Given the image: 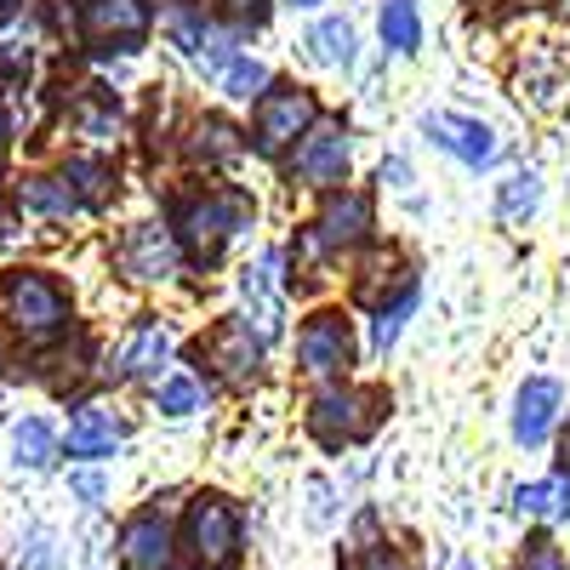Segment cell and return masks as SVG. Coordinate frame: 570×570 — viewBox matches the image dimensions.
Instances as JSON below:
<instances>
[{"instance_id": "7", "label": "cell", "mask_w": 570, "mask_h": 570, "mask_svg": "<svg viewBox=\"0 0 570 570\" xmlns=\"http://www.w3.org/2000/svg\"><path fill=\"white\" fill-rule=\"evenodd\" d=\"M348 171V131L337 120H314L303 137H297V155H292V177H303L308 188H331V183H343Z\"/></svg>"}, {"instance_id": "37", "label": "cell", "mask_w": 570, "mask_h": 570, "mask_svg": "<svg viewBox=\"0 0 570 570\" xmlns=\"http://www.w3.org/2000/svg\"><path fill=\"white\" fill-rule=\"evenodd\" d=\"M564 468H570V440H564Z\"/></svg>"}, {"instance_id": "25", "label": "cell", "mask_w": 570, "mask_h": 570, "mask_svg": "<svg viewBox=\"0 0 570 570\" xmlns=\"http://www.w3.org/2000/svg\"><path fill=\"white\" fill-rule=\"evenodd\" d=\"M155 400H160L166 416H195V411H206V389H200V376H195V371H171Z\"/></svg>"}, {"instance_id": "9", "label": "cell", "mask_w": 570, "mask_h": 570, "mask_svg": "<svg viewBox=\"0 0 570 570\" xmlns=\"http://www.w3.org/2000/svg\"><path fill=\"white\" fill-rule=\"evenodd\" d=\"M297 360L308 376H343L354 365V331L343 314H314L297 331Z\"/></svg>"}, {"instance_id": "35", "label": "cell", "mask_w": 570, "mask_h": 570, "mask_svg": "<svg viewBox=\"0 0 570 570\" xmlns=\"http://www.w3.org/2000/svg\"><path fill=\"white\" fill-rule=\"evenodd\" d=\"M285 7H297V12H308V7H320V0H285Z\"/></svg>"}, {"instance_id": "14", "label": "cell", "mask_w": 570, "mask_h": 570, "mask_svg": "<svg viewBox=\"0 0 570 570\" xmlns=\"http://www.w3.org/2000/svg\"><path fill=\"white\" fill-rule=\"evenodd\" d=\"M240 297H246V325L257 331V343L268 348L279 337V252H263L257 268H246L240 279Z\"/></svg>"}, {"instance_id": "13", "label": "cell", "mask_w": 570, "mask_h": 570, "mask_svg": "<svg viewBox=\"0 0 570 570\" xmlns=\"http://www.w3.org/2000/svg\"><path fill=\"white\" fill-rule=\"evenodd\" d=\"M120 445H126V422H120L109 405H98V400L75 405V416H69V456L104 462V456H115Z\"/></svg>"}, {"instance_id": "5", "label": "cell", "mask_w": 570, "mask_h": 570, "mask_svg": "<svg viewBox=\"0 0 570 570\" xmlns=\"http://www.w3.org/2000/svg\"><path fill=\"white\" fill-rule=\"evenodd\" d=\"M314 98L303 86H268L263 98H257V120H252V137H257V149L263 155H279V149H292V142L314 126Z\"/></svg>"}, {"instance_id": "24", "label": "cell", "mask_w": 570, "mask_h": 570, "mask_svg": "<svg viewBox=\"0 0 570 570\" xmlns=\"http://www.w3.org/2000/svg\"><path fill=\"white\" fill-rule=\"evenodd\" d=\"M63 183L75 188V200H80V206H104V195H109L115 171H109L104 160H86V155H75V160L63 166Z\"/></svg>"}, {"instance_id": "16", "label": "cell", "mask_w": 570, "mask_h": 570, "mask_svg": "<svg viewBox=\"0 0 570 570\" xmlns=\"http://www.w3.org/2000/svg\"><path fill=\"white\" fill-rule=\"evenodd\" d=\"M559 405H564V389L553 376H531L513 400V440L519 445H548L553 422H559Z\"/></svg>"}, {"instance_id": "10", "label": "cell", "mask_w": 570, "mask_h": 570, "mask_svg": "<svg viewBox=\"0 0 570 570\" xmlns=\"http://www.w3.org/2000/svg\"><path fill=\"white\" fill-rule=\"evenodd\" d=\"M166 360H171V325L166 320H137L131 337L120 343V354L109 360V383H131V376H155L160 383Z\"/></svg>"}, {"instance_id": "22", "label": "cell", "mask_w": 570, "mask_h": 570, "mask_svg": "<svg viewBox=\"0 0 570 570\" xmlns=\"http://www.w3.org/2000/svg\"><path fill=\"white\" fill-rule=\"evenodd\" d=\"M18 200H23V212H40V217H75L80 212L75 188L63 177H23Z\"/></svg>"}, {"instance_id": "32", "label": "cell", "mask_w": 570, "mask_h": 570, "mask_svg": "<svg viewBox=\"0 0 570 570\" xmlns=\"http://www.w3.org/2000/svg\"><path fill=\"white\" fill-rule=\"evenodd\" d=\"M360 570H411V559H405L400 548H371V553L360 559Z\"/></svg>"}, {"instance_id": "36", "label": "cell", "mask_w": 570, "mask_h": 570, "mask_svg": "<svg viewBox=\"0 0 570 570\" xmlns=\"http://www.w3.org/2000/svg\"><path fill=\"white\" fill-rule=\"evenodd\" d=\"M7 12H12V0H0V18H7Z\"/></svg>"}, {"instance_id": "1", "label": "cell", "mask_w": 570, "mask_h": 570, "mask_svg": "<svg viewBox=\"0 0 570 570\" xmlns=\"http://www.w3.org/2000/svg\"><path fill=\"white\" fill-rule=\"evenodd\" d=\"M246 223H252V200H246V195H223V188H212V195L188 200V206L177 212V240L195 252L200 263H217L223 246H228Z\"/></svg>"}, {"instance_id": "4", "label": "cell", "mask_w": 570, "mask_h": 570, "mask_svg": "<svg viewBox=\"0 0 570 570\" xmlns=\"http://www.w3.org/2000/svg\"><path fill=\"white\" fill-rule=\"evenodd\" d=\"M149 0H80V40L104 52H137L149 40Z\"/></svg>"}, {"instance_id": "21", "label": "cell", "mask_w": 570, "mask_h": 570, "mask_svg": "<svg viewBox=\"0 0 570 570\" xmlns=\"http://www.w3.org/2000/svg\"><path fill=\"white\" fill-rule=\"evenodd\" d=\"M308 58L325 69H348L354 63V23L348 18H325L308 29Z\"/></svg>"}, {"instance_id": "3", "label": "cell", "mask_w": 570, "mask_h": 570, "mask_svg": "<svg viewBox=\"0 0 570 570\" xmlns=\"http://www.w3.org/2000/svg\"><path fill=\"white\" fill-rule=\"evenodd\" d=\"M183 542L195 553V564L217 570L240 553V513H234L223 497H195L188 502V519H183Z\"/></svg>"}, {"instance_id": "2", "label": "cell", "mask_w": 570, "mask_h": 570, "mask_svg": "<svg viewBox=\"0 0 570 570\" xmlns=\"http://www.w3.org/2000/svg\"><path fill=\"white\" fill-rule=\"evenodd\" d=\"M7 314L23 337H52V331L69 325V297L58 292L52 274L40 268H12L7 274Z\"/></svg>"}, {"instance_id": "38", "label": "cell", "mask_w": 570, "mask_h": 570, "mask_svg": "<svg viewBox=\"0 0 570 570\" xmlns=\"http://www.w3.org/2000/svg\"><path fill=\"white\" fill-rule=\"evenodd\" d=\"M0 365H7V354H0Z\"/></svg>"}, {"instance_id": "31", "label": "cell", "mask_w": 570, "mask_h": 570, "mask_svg": "<svg viewBox=\"0 0 570 570\" xmlns=\"http://www.w3.org/2000/svg\"><path fill=\"white\" fill-rule=\"evenodd\" d=\"M513 570H570V564H564V553L548 537H537V542H525V559H519Z\"/></svg>"}, {"instance_id": "12", "label": "cell", "mask_w": 570, "mask_h": 570, "mask_svg": "<svg viewBox=\"0 0 570 570\" xmlns=\"http://www.w3.org/2000/svg\"><path fill=\"white\" fill-rule=\"evenodd\" d=\"M200 354L228 376V383H252L257 365H263V343H257V331L246 320H223L212 337L200 343Z\"/></svg>"}, {"instance_id": "23", "label": "cell", "mask_w": 570, "mask_h": 570, "mask_svg": "<svg viewBox=\"0 0 570 570\" xmlns=\"http://www.w3.org/2000/svg\"><path fill=\"white\" fill-rule=\"evenodd\" d=\"M513 508H519V513H531V519H564V513H570V480H564V473H553V480L519 485Z\"/></svg>"}, {"instance_id": "11", "label": "cell", "mask_w": 570, "mask_h": 570, "mask_svg": "<svg viewBox=\"0 0 570 570\" xmlns=\"http://www.w3.org/2000/svg\"><path fill=\"white\" fill-rule=\"evenodd\" d=\"M422 131H428L434 149L456 155L462 166H491L497 160V131L480 126V120H468V115H428Z\"/></svg>"}, {"instance_id": "39", "label": "cell", "mask_w": 570, "mask_h": 570, "mask_svg": "<svg viewBox=\"0 0 570 570\" xmlns=\"http://www.w3.org/2000/svg\"><path fill=\"white\" fill-rule=\"evenodd\" d=\"M195 570H206V564H195Z\"/></svg>"}, {"instance_id": "19", "label": "cell", "mask_w": 570, "mask_h": 570, "mask_svg": "<svg viewBox=\"0 0 570 570\" xmlns=\"http://www.w3.org/2000/svg\"><path fill=\"white\" fill-rule=\"evenodd\" d=\"M52 456H58V428L46 416H23L12 428V462L40 473V468H52Z\"/></svg>"}, {"instance_id": "28", "label": "cell", "mask_w": 570, "mask_h": 570, "mask_svg": "<svg viewBox=\"0 0 570 570\" xmlns=\"http://www.w3.org/2000/svg\"><path fill=\"white\" fill-rule=\"evenodd\" d=\"M537 200H542V183H537V171H519V177H508L502 183V223H519V217H531L537 212Z\"/></svg>"}, {"instance_id": "15", "label": "cell", "mask_w": 570, "mask_h": 570, "mask_svg": "<svg viewBox=\"0 0 570 570\" xmlns=\"http://www.w3.org/2000/svg\"><path fill=\"white\" fill-rule=\"evenodd\" d=\"M365 234H371V200L354 195V188H343V195L325 200V212L314 223V246L320 252H348V246L365 240Z\"/></svg>"}, {"instance_id": "33", "label": "cell", "mask_w": 570, "mask_h": 570, "mask_svg": "<svg viewBox=\"0 0 570 570\" xmlns=\"http://www.w3.org/2000/svg\"><path fill=\"white\" fill-rule=\"evenodd\" d=\"M75 491H80L86 502H98V497H104V480H98V473H75Z\"/></svg>"}, {"instance_id": "34", "label": "cell", "mask_w": 570, "mask_h": 570, "mask_svg": "<svg viewBox=\"0 0 570 570\" xmlns=\"http://www.w3.org/2000/svg\"><path fill=\"white\" fill-rule=\"evenodd\" d=\"M7 137H12V120H7V109H0V155H7Z\"/></svg>"}, {"instance_id": "26", "label": "cell", "mask_w": 570, "mask_h": 570, "mask_svg": "<svg viewBox=\"0 0 570 570\" xmlns=\"http://www.w3.org/2000/svg\"><path fill=\"white\" fill-rule=\"evenodd\" d=\"M166 35L183 46V52L188 58H200L206 52V46H217V35H212V23L200 18V12H188V7H171L166 12Z\"/></svg>"}, {"instance_id": "6", "label": "cell", "mask_w": 570, "mask_h": 570, "mask_svg": "<svg viewBox=\"0 0 570 570\" xmlns=\"http://www.w3.org/2000/svg\"><path fill=\"white\" fill-rule=\"evenodd\" d=\"M120 274L126 279H142V285H160L183 268V240H177V228L166 223H137L126 228V240H120Z\"/></svg>"}, {"instance_id": "20", "label": "cell", "mask_w": 570, "mask_h": 570, "mask_svg": "<svg viewBox=\"0 0 570 570\" xmlns=\"http://www.w3.org/2000/svg\"><path fill=\"white\" fill-rule=\"evenodd\" d=\"M376 29H383V46H389V52L411 58L416 46H422V12H416V0H383Z\"/></svg>"}, {"instance_id": "8", "label": "cell", "mask_w": 570, "mask_h": 570, "mask_svg": "<svg viewBox=\"0 0 570 570\" xmlns=\"http://www.w3.org/2000/svg\"><path fill=\"white\" fill-rule=\"evenodd\" d=\"M371 405H376V400L360 394V389H325V394L314 400V411H308L314 440H320V445H348V440L371 434V422H376Z\"/></svg>"}, {"instance_id": "27", "label": "cell", "mask_w": 570, "mask_h": 570, "mask_svg": "<svg viewBox=\"0 0 570 570\" xmlns=\"http://www.w3.org/2000/svg\"><path fill=\"white\" fill-rule=\"evenodd\" d=\"M411 308H416V279H405V285H400V297H394V303H383V308H376V325H371V343H376V348H394V337H400V325L411 320Z\"/></svg>"}, {"instance_id": "18", "label": "cell", "mask_w": 570, "mask_h": 570, "mask_svg": "<svg viewBox=\"0 0 570 570\" xmlns=\"http://www.w3.org/2000/svg\"><path fill=\"white\" fill-rule=\"evenodd\" d=\"M240 131H234L223 115H206L200 126H195V137H188V155H195L200 166H228V160H240Z\"/></svg>"}, {"instance_id": "17", "label": "cell", "mask_w": 570, "mask_h": 570, "mask_svg": "<svg viewBox=\"0 0 570 570\" xmlns=\"http://www.w3.org/2000/svg\"><path fill=\"white\" fill-rule=\"evenodd\" d=\"M120 559H126V570H171V525L160 519V508H142L126 519Z\"/></svg>"}, {"instance_id": "29", "label": "cell", "mask_w": 570, "mask_h": 570, "mask_svg": "<svg viewBox=\"0 0 570 570\" xmlns=\"http://www.w3.org/2000/svg\"><path fill=\"white\" fill-rule=\"evenodd\" d=\"M75 126H80L86 137H115V126H120V104H115V91H104V86H98V104H80V109H75Z\"/></svg>"}, {"instance_id": "30", "label": "cell", "mask_w": 570, "mask_h": 570, "mask_svg": "<svg viewBox=\"0 0 570 570\" xmlns=\"http://www.w3.org/2000/svg\"><path fill=\"white\" fill-rule=\"evenodd\" d=\"M223 18L234 29H263L268 23V0H223Z\"/></svg>"}]
</instances>
